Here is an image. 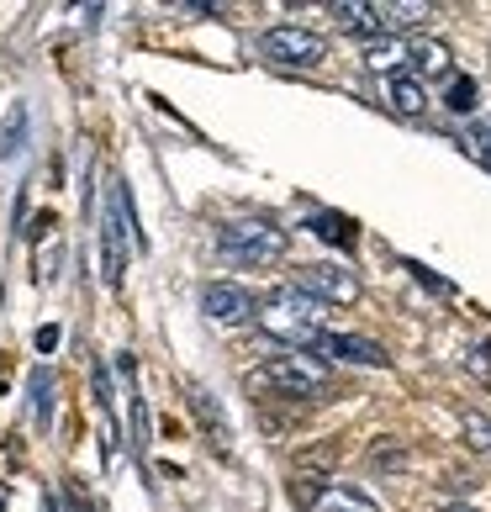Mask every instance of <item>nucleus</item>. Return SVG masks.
Returning <instances> with one entry per match:
<instances>
[{
	"label": "nucleus",
	"instance_id": "1",
	"mask_svg": "<svg viewBox=\"0 0 491 512\" xmlns=\"http://www.w3.org/2000/svg\"><path fill=\"white\" fill-rule=\"evenodd\" d=\"M259 328L280 338V344H291V349H317V338L328 333V307L317 296H307L301 286H280L270 301L259 307Z\"/></svg>",
	"mask_w": 491,
	"mask_h": 512
},
{
	"label": "nucleus",
	"instance_id": "2",
	"mask_svg": "<svg viewBox=\"0 0 491 512\" xmlns=\"http://www.w3.org/2000/svg\"><path fill=\"white\" fill-rule=\"evenodd\" d=\"M217 249L228 264H243V270H264V264H280L291 249L286 227H275L270 217H238V222H222L217 233Z\"/></svg>",
	"mask_w": 491,
	"mask_h": 512
},
{
	"label": "nucleus",
	"instance_id": "3",
	"mask_svg": "<svg viewBox=\"0 0 491 512\" xmlns=\"http://www.w3.org/2000/svg\"><path fill=\"white\" fill-rule=\"evenodd\" d=\"M254 381L286 391V396H328L333 391V370H328V359H317L312 349H291V354H275Z\"/></svg>",
	"mask_w": 491,
	"mask_h": 512
},
{
	"label": "nucleus",
	"instance_id": "4",
	"mask_svg": "<svg viewBox=\"0 0 491 512\" xmlns=\"http://www.w3.org/2000/svg\"><path fill=\"white\" fill-rule=\"evenodd\" d=\"M259 53L280 69H317L328 59V43L312 27H270L259 37Z\"/></svg>",
	"mask_w": 491,
	"mask_h": 512
},
{
	"label": "nucleus",
	"instance_id": "5",
	"mask_svg": "<svg viewBox=\"0 0 491 512\" xmlns=\"http://www.w3.org/2000/svg\"><path fill=\"white\" fill-rule=\"evenodd\" d=\"M291 497L307 507V512H381L365 491H354V486H338V481H317V476H301L291 486Z\"/></svg>",
	"mask_w": 491,
	"mask_h": 512
},
{
	"label": "nucleus",
	"instance_id": "6",
	"mask_svg": "<svg viewBox=\"0 0 491 512\" xmlns=\"http://www.w3.org/2000/svg\"><path fill=\"white\" fill-rule=\"evenodd\" d=\"M296 286L307 296H317L323 307H354L360 301V275L344 270V264H307L296 275Z\"/></svg>",
	"mask_w": 491,
	"mask_h": 512
},
{
	"label": "nucleus",
	"instance_id": "7",
	"mask_svg": "<svg viewBox=\"0 0 491 512\" xmlns=\"http://www.w3.org/2000/svg\"><path fill=\"white\" fill-rule=\"evenodd\" d=\"M127 212H132L127 191L111 185L106 191V217H101V227H106V286H122V270H127V227H122Z\"/></svg>",
	"mask_w": 491,
	"mask_h": 512
},
{
	"label": "nucleus",
	"instance_id": "8",
	"mask_svg": "<svg viewBox=\"0 0 491 512\" xmlns=\"http://www.w3.org/2000/svg\"><path fill=\"white\" fill-rule=\"evenodd\" d=\"M333 22L344 27V32H354V37H396V16H391V6H381V0H338L333 6Z\"/></svg>",
	"mask_w": 491,
	"mask_h": 512
},
{
	"label": "nucleus",
	"instance_id": "9",
	"mask_svg": "<svg viewBox=\"0 0 491 512\" xmlns=\"http://www.w3.org/2000/svg\"><path fill=\"white\" fill-rule=\"evenodd\" d=\"M201 312L212 317V322H222V328H238V322L259 317L254 296L243 291V286H233V280H212V286L201 291Z\"/></svg>",
	"mask_w": 491,
	"mask_h": 512
},
{
	"label": "nucleus",
	"instance_id": "10",
	"mask_svg": "<svg viewBox=\"0 0 491 512\" xmlns=\"http://www.w3.org/2000/svg\"><path fill=\"white\" fill-rule=\"evenodd\" d=\"M317 359H349V365H370V370H386L391 354L381 344H370V338H354V333H323L317 338Z\"/></svg>",
	"mask_w": 491,
	"mask_h": 512
},
{
	"label": "nucleus",
	"instance_id": "11",
	"mask_svg": "<svg viewBox=\"0 0 491 512\" xmlns=\"http://www.w3.org/2000/svg\"><path fill=\"white\" fill-rule=\"evenodd\" d=\"M407 64H412V43H407V37H381V43L365 48V69L370 74L396 80V74H407Z\"/></svg>",
	"mask_w": 491,
	"mask_h": 512
},
{
	"label": "nucleus",
	"instance_id": "12",
	"mask_svg": "<svg viewBox=\"0 0 491 512\" xmlns=\"http://www.w3.org/2000/svg\"><path fill=\"white\" fill-rule=\"evenodd\" d=\"M386 106L396 111V117H423L428 90H423L418 74H396V80H386Z\"/></svg>",
	"mask_w": 491,
	"mask_h": 512
},
{
	"label": "nucleus",
	"instance_id": "13",
	"mask_svg": "<svg viewBox=\"0 0 491 512\" xmlns=\"http://www.w3.org/2000/svg\"><path fill=\"white\" fill-rule=\"evenodd\" d=\"M412 69H418V80H444L455 64H449V48L439 37H423V43H412Z\"/></svg>",
	"mask_w": 491,
	"mask_h": 512
},
{
	"label": "nucleus",
	"instance_id": "14",
	"mask_svg": "<svg viewBox=\"0 0 491 512\" xmlns=\"http://www.w3.org/2000/svg\"><path fill=\"white\" fill-rule=\"evenodd\" d=\"M460 428H465V444H470V449L491 454V417H486V412H465Z\"/></svg>",
	"mask_w": 491,
	"mask_h": 512
},
{
	"label": "nucleus",
	"instance_id": "15",
	"mask_svg": "<svg viewBox=\"0 0 491 512\" xmlns=\"http://www.w3.org/2000/svg\"><path fill=\"white\" fill-rule=\"evenodd\" d=\"M449 111H476V80H455L449 85Z\"/></svg>",
	"mask_w": 491,
	"mask_h": 512
},
{
	"label": "nucleus",
	"instance_id": "16",
	"mask_svg": "<svg viewBox=\"0 0 491 512\" xmlns=\"http://www.w3.org/2000/svg\"><path fill=\"white\" fill-rule=\"evenodd\" d=\"M22 132H27V111L22 106H11V127H6V143H0V154H16V148H22Z\"/></svg>",
	"mask_w": 491,
	"mask_h": 512
},
{
	"label": "nucleus",
	"instance_id": "17",
	"mask_svg": "<svg viewBox=\"0 0 491 512\" xmlns=\"http://www.w3.org/2000/svg\"><path fill=\"white\" fill-rule=\"evenodd\" d=\"M312 227H317V233H323L328 243H349V238H354V227H349L344 217H317Z\"/></svg>",
	"mask_w": 491,
	"mask_h": 512
},
{
	"label": "nucleus",
	"instance_id": "18",
	"mask_svg": "<svg viewBox=\"0 0 491 512\" xmlns=\"http://www.w3.org/2000/svg\"><path fill=\"white\" fill-rule=\"evenodd\" d=\"M391 16H396V27H418L423 16H433V6H418V0H402V6H391Z\"/></svg>",
	"mask_w": 491,
	"mask_h": 512
},
{
	"label": "nucleus",
	"instance_id": "19",
	"mask_svg": "<svg viewBox=\"0 0 491 512\" xmlns=\"http://www.w3.org/2000/svg\"><path fill=\"white\" fill-rule=\"evenodd\" d=\"M470 154L491 159V117H476V127H470Z\"/></svg>",
	"mask_w": 491,
	"mask_h": 512
},
{
	"label": "nucleus",
	"instance_id": "20",
	"mask_svg": "<svg viewBox=\"0 0 491 512\" xmlns=\"http://www.w3.org/2000/svg\"><path fill=\"white\" fill-rule=\"evenodd\" d=\"M470 370H476V375H491V349H476V354H470Z\"/></svg>",
	"mask_w": 491,
	"mask_h": 512
},
{
	"label": "nucleus",
	"instance_id": "21",
	"mask_svg": "<svg viewBox=\"0 0 491 512\" xmlns=\"http://www.w3.org/2000/svg\"><path fill=\"white\" fill-rule=\"evenodd\" d=\"M444 512H476V507H465V502H455V507H444Z\"/></svg>",
	"mask_w": 491,
	"mask_h": 512
}]
</instances>
